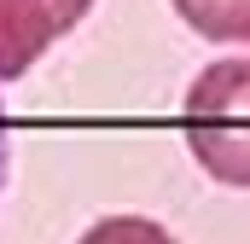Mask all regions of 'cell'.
Instances as JSON below:
<instances>
[{
    "instance_id": "6da1fadb",
    "label": "cell",
    "mask_w": 250,
    "mask_h": 244,
    "mask_svg": "<svg viewBox=\"0 0 250 244\" xmlns=\"http://www.w3.org/2000/svg\"><path fill=\"white\" fill-rule=\"evenodd\" d=\"M187 151L221 186H250V59H215L187 87Z\"/></svg>"
},
{
    "instance_id": "7a4b0ae2",
    "label": "cell",
    "mask_w": 250,
    "mask_h": 244,
    "mask_svg": "<svg viewBox=\"0 0 250 244\" xmlns=\"http://www.w3.org/2000/svg\"><path fill=\"white\" fill-rule=\"evenodd\" d=\"M93 0H0V81H18L53 41H64Z\"/></svg>"
},
{
    "instance_id": "3957f363",
    "label": "cell",
    "mask_w": 250,
    "mask_h": 244,
    "mask_svg": "<svg viewBox=\"0 0 250 244\" xmlns=\"http://www.w3.org/2000/svg\"><path fill=\"white\" fill-rule=\"evenodd\" d=\"M204 41H233L250 47V0H169Z\"/></svg>"
},
{
    "instance_id": "277c9868",
    "label": "cell",
    "mask_w": 250,
    "mask_h": 244,
    "mask_svg": "<svg viewBox=\"0 0 250 244\" xmlns=\"http://www.w3.org/2000/svg\"><path fill=\"white\" fill-rule=\"evenodd\" d=\"M76 244H175V239L151 215H105V221H93Z\"/></svg>"
},
{
    "instance_id": "5b68a950",
    "label": "cell",
    "mask_w": 250,
    "mask_h": 244,
    "mask_svg": "<svg viewBox=\"0 0 250 244\" xmlns=\"http://www.w3.org/2000/svg\"><path fill=\"white\" fill-rule=\"evenodd\" d=\"M6 169H12V140H6V111H0V192H6Z\"/></svg>"
}]
</instances>
